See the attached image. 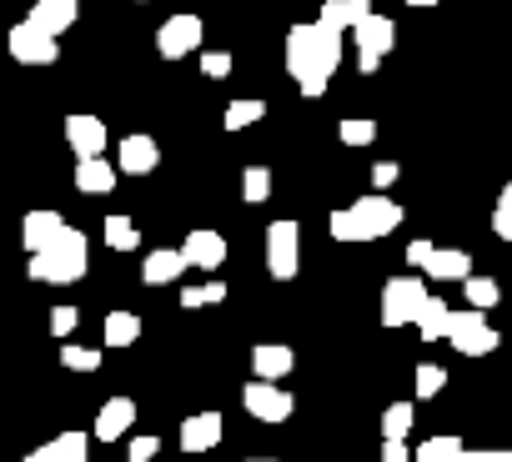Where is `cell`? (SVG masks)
I'll return each instance as SVG.
<instances>
[{
    "label": "cell",
    "instance_id": "6da1fadb",
    "mask_svg": "<svg viewBox=\"0 0 512 462\" xmlns=\"http://www.w3.org/2000/svg\"><path fill=\"white\" fill-rule=\"evenodd\" d=\"M337 66H342V31H327L322 21L287 31V71H292V81L307 101H317L332 86Z\"/></svg>",
    "mask_w": 512,
    "mask_h": 462
},
{
    "label": "cell",
    "instance_id": "7a4b0ae2",
    "mask_svg": "<svg viewBox=\"0 0 512 462\" xmlns=\"http://www.w3.org/2000/svg\"><path fill=\"white\" fill-rule=\"evenodd\" d=\"M397 226H402V206L387 191H367L352 206H337L327 216L332 242H342V247H352V242H382V237H392Z\"/></svg>",
    "mask_w": 512,
    "mask_h": 462
},
{
    "label": "cell",
    "instance_id": "3957f363",
    "mask_svg": "<svg viewBox=\"0 0 512 462\" xmlns=\"http://www.w3.org/2000/svg\"><path fill=\"white\" fill-rule=\"evenodd\" d=\"M86 267H91V242H86V231H76V226L66 231L61 242H51L46 252L31 257V277H36V282H51V287L81 282Z\"/></svg>",
    "mask_w": 512,
    "mask_h": 462
},
{
    "label": "cell",
    "instance_id": "277c9868",
    "mask_svg": "<svg viewBox=\"0 0 512 462\" xmlns=\"http://www.w3.org/2000/svg\"><path fill=\"white\" fill-rule=\"evenodd\" d=\"M427 302H432V292H427L422 277H392L382 287V312L377 317H382V327H417Z\"/></svg>",
    "mask_w": 512,
    "mask_h": 462
},
{
    "label": "cell",
    "instance_id": "5b68a950",
    "mask_svg": "<svg viewBox=\"0 0 512 462\" xmlns=\"http://www.w3.org/2000/svg\"><path fill=\"white\" fill-rule=\"evenodd\" d=\"M267 272L277 282H292L302 272V226L297 221H272L267 226Z\"/></svg>",
    "mask_w": 512,
    "mask_h": 462
},
{
    "label": "cell",
    "instance_id": "8992f818",
    "mask_svg": "<svg viewBox=\"0 0 512 462\" xmlns=\"http://www.w3.org/2000/svg\"><path fill=\"white\" fill-rule=\"evenodd\" d=\"M11 56L21 61V66H56L61 61V36H51L41 21H21V26H11Z\"/></svg>",
    "mask_w": 512,
    "mask_h": 462
},
{
    "label": "cell",
    "instance_id": "52a82bcc",
    "mask_svg": "<svg viewBox=\"0 0 512 462\" xmlns=\"http://www.w3.org/2000/svg\"><path fill=\"white\" fill-rule=\"evenodd\" d=\"M447 342H452L462 357H487V352H497V327L487 322V312H477V307H457Z\"/></svg>",
    "mask_w": 512,
    "mask_h": 462
},
{
    "label": "cell",
    "instance_id": "ba28073f",
    "mask_svg": "<svg viewBox=\"0 0 512 462\" xmlns=\"http://www.w3.org/2000/svg\"><path fill=\"white\" fill-rule=\"evenodd\" d=\"M352 46H357V71L372 76V71L382 66V56L397 46V26H392L387 16H367V21L352 31Z\"/></svg>",
    "mask_w": 512,
    "mask_h": 462
},
{
    "label": "cell",
    "instance_id": "9c48e42d",
    "mask_svg": "<svg viewBox=\"0 0 512 462\" xmlns=\"http://www.w3.org/2000/svg\"><path fill=\"white\" fill-rule=\"evenodd\" d=\"M241 407L256 422H287L297 412V402H292V392L282 382H251V387H241Z\"/></svg>",
    "mask_w": 512,
    "mask_h": 462
},
{
    "label": "cell",
    "instance_id": "30bf717a",
    "mask_svg": "<svg viewBox=\"0 0 512 462\" xmlns=\"http://www.w3.org/2000/svg\"><path fill=\"white\" fill-rule=\"evenodd\" d=\"M201 16H171V21H161V31H156V51L166 56V61H181V56H191V51H201Z\"/></svg>",
    "mask_w": 512,
    "mask_h": 462
},
{
    "label": "cell",
    "instance_id": "8fae6325",
    "mask_svg": "<svg viewBox=\"0 0 512 462\" xmlns=\"http://www.w3.org/2000/svg\"><path fill=\"white\" fill-rule=\"evenodd\" d=\"M66 141H71V151H76V161H91V156H106V121L101 116H66Z\"/></svg>",
    "mask_w": 512,
    "mask_h": 462
},
{
    "label": "cell",
    "instance_id": "7c38bea8",
    "mask_svg": "<svg viewBox=\"0 0 512 462\" xmlns=\"http://www.w3.org/2000/svg\"><path fill=\"white\" fill-rule=\"evenodd\" d=\"M221 432H226V417H221V412H191V417L181 422L176 442H181V452H211V447L221 442Z\"/></svg>",
    "mask_w": 512,
    "mask_h": 462
},
{
    "label": "cell",
    "instance_id": "4fadbf2b",
    "mask_svg": "<svg viewBox=\"0 0 512 462\" xmlns=\"http://www.w3.org/2000/svg\"><path fill=\"white\" fill-rule=\"evenodd\" d=\"M292 367H297V352L282 347V342H256V347H251V372H256V382H287Z\"/></svg>",
    "mask_w": 512,
    "mask_h": 462
},
{
    "label": "cell",
    "instance_id": "5bb4252c",
    "mask_svg": "<svg viewBox=\"0 0 512 462\" xmlns=\"http://www.w3.org/2000/svg\"><path fill=\"white\" fill-rule=\"evenodd\" d=\"M181 252H186V262L196 272H216L226 262V237H221V231H211V226H196L191 237L181 242Z\"/></svg>",
    "mask_w": 512,
    "mask_h": 462
},
{
    "label": "cell",
    "instance_id": "9a60e30c",
    "mask_svg": "<svg viewBox=\"0 0 512 462\" xmlns=\"http://www.w3.org/2000/svg\"><path fill=\"white\" fill-rule=\"evenodd\" d=\"M116 166H121L126 176H146V171H156V166H161V146H156L146 131L121 136V146H116Z\"/></svg>",
    "mask_w": 512,
    "mask_h": 462
},
{
    "label": "cell",
    "instance_id": "2e32d148",
    "mask_svg": "<svg viewBox=\"0 0 512 462\" xmlns=\"http://www.w3.org/2000/svg\"><path fill=\"white\" fill-rule=\"evenodd\" d=\"M66 231H71V226H66L61 211H31V216L21 221V242H26V252L36 257V252H46L51 242H61Z\"/></svg>",
    "mask_w": 512,
    "mask_h": 462
},
{
    "label": "cell",
    "instance_id": "e0dca14e",
    "mask_svg": "<svg viewBox=\"0 0 512 462\" xmlns=\"http://www.w3.org/2000/svg\"><path fill=\"white\" fill-rule=\"evenodd\" d=\"M131 427H136V402H131V397H111V402L96 412V437H101V442H121Z\"/></svg>",
    "mask_w": 512,
    "mask_h": 462
},
{
    "label": "cell",
    "instance_id": "ac0fdd59",
    "mask_svg": "<svg viewBox=\"0 0 512 462\" xmlns=\"http://www.w3.org/2000/svg\"><path fill=\"white\" fill-rule=\"evenodd\" d=\"M86 447H91L86 432H61V437L41 442L36 452H26V462H86Z\"/></svg>",
    "mask_w": 512,
    "mask_h": 462
},
{
    "label": "cell",
    "instance_id": "d6986e66",
    "mask_svg": "<svg viewBox=\"0 0 512 462\" xmlns=\"http://www.w3.org/2000/svg\"><path fill=\"white\" fill-rule=\"evenodd\" d=\"M116 176H121V166L106 161V156L76 161V191H86V196H106V191L116 186Z\"/></svg>",
    "mask_w": 512,
    "mask_h": 462
},
{
    "label": "cell",
    "instance_id": "ffe728a7",
    "mask_svg": "<svg viewBox=\"0 0 512 462\" xmlns=\"http://www.w3.org/2000/svg\"><path fill=\"white\" fill-rule=\"evenodd\" d=\"M186 267H191V262H186V252H181V247H176V252H166V247H161V252H151V257H146L141 282H146V287H171V282H181V272H186Z\"/></svg>",
    "mask_w": 512,
    "mask_h": 462
},
{
    "label": "cell",
    "instance_id": "44dd1931",
    "mask_svg": "<svg viewBox=\"0 0 512 462\" xmlns=\"http://www.w3.org/2000/svg\"><path fill=\"white\" fill-rule=\"evenodd\" d=\"M367 16H377V11H372V0H327L317 21H322L327 31H357Z\"/></svg>",
    "mask_w": 512,
    "mask_h": 462
},
{
    "label": "cell",
    "instance_id": "7402d4cb",
    "mask_svg": "<svg viewBox=\"0 0 512 462\" xmlns=\"http://www.w3.org/2000/svg\"><path fill=\"white\" fill-rule=\"evenodd\" d=\"M422 272H427L432 282H467V277H472V257H467L462 247H437Z\"/></svg>",
    "mask_w": 512,
    "mask_h": 462
},
{
    "label": "cell",
    "instance_id": "603a6c76",
    "mask_svg": "<svg viewBox=\"0 0 512 462\" xmlns=\"http://www.w3.org/2000/svg\"><path fill=\"white\" fill-rule=\"evenodd\" d=\"M141 342V317L116 307L106 322H101V347H136Z\"/></svg>",
    "mask_w": 512,
    "mask_h": 462
},
{
    "label": "cell",
    "instance_id": "cb8c5ba5",
    "mask_svg": "<svg viewBox=\"0 0 512 462\" xmlns=\"http://www.w3.org/2000/svg\"><path fill=\"white\" fill-rule=\"evenodd\" d=\"M76 11H81V0H36L31 21H41L51 36H61V31H71V26H76Z\"/></svg>",
    "mask_w": 512,
    "mask_h": 462
},
{
    "label": "cell",
    "instance_id": "d4e9b609",
    "mask_svg": "<svg viewBox=\"0 0 512 462\" xmlns=\"http://www.w3.org/2000/svg\"><path fill=\"white\" fill-rule=\"evenodd\" d=\"M452 317H457V312H452L442 297H432V302L422 307V317H417V337H422V342H442V337L452 332Z\"/></svg>",
    "mask_w": 512,
    "mask_h": 462
},
{
    "label": "cell",
    "instance_id": "484cf974",
    "mask_svg": "<svg viewBox=\"0 0 512 462\" xmlns=\"http://www.w3.org/2000/svg\"><path fill=\"white\" fill-rule=\"evenodd\" d=\"M267 116V101H256V96H246V101H231L226 106V116H221V126L226 131H246V126H256Z\"/></svg>",
    "mask_w": 512,
    "mask_h": 462
},
{
    "label": "cell",
    "instance_id": "4316f807",
    "mask_svg": "<svg viewBox=\"0 0 512 462\" xmlns=\"http://www.w3.org/2000/svg\"><path fill=\"white\" fill-rule=\"evenodd\" d=\"M106 247L111 252H136L141 247V231L131 216H106Z\"/></svg>",
    "mask_w": 512,
    "mask_h": 462
},
{
    "label": "cell",
    "instance_id": "83f0119b",
    "mask_svg": "<svg viewBox=\"0 0 512 462\" xmlns=\"http://www.w3.org/2000/svg\"><path fill=\"white\" fill-rule=\"evenodd\" d=\"M101 362H106V352H101V347L61 342V367H71V372H101Z\"/></svg>",
    "mask_w": 512,
    "mask_h": 462
},
{
    "label": "cell",
    "instance_id": "f1b7e54d",
    "mask_svg": "<svg viewBox=\"0 0 512 462\" xmlns=\"http://www.w3.org/2000/svg\"><path fill=\"white\" fill-rule=\"evenodd\" d=\"M412 402H392L387 412H382V437L387 442H407V432H412Z\"/></svg>",
    "mask_w": 512,
    "mask_h": 462
},
{
    "label": "cell",
    "instance_id": "f546056e",
    "mask_svg": "<svg viewBox=\"0 0 512 462\" xmlns=\"http://www.w3.org/2000/svg\"><path fill=\"white\" fill-rule=\"evenodd\" d=\"M462 452H467V447H462V437H452V432H447V437H427V442L417 447V462H457Z\"/></svg>",
    "mask_w": 512,
    "mask_h": 462
},
{
    "label": "cell",
    "instance_id": "4dcf8cb0",
    "mask_svg": "<svg viewBox=\"0 0 512 462\" xmlns=\"http://www.w3.org/2000/svg\"><path fill=\"white\" fill-rule=\"evenodd\" d=\"M241 196H246L251 206H262V201L272 196V171H267V166H246V171H241Z\"/></svg>",
    "mask_w": 512,
    "mask_h": 462
},
{
    "label": "cell",
    "instance_id": "1f68e13d",
    "mask_svg": "<svg viewBox=\"0 0 512 462\" xmlns=\"http://www.w3.org/2000/svg\"><path fill=\"white\" fill-rule=\"evenodd\" d=\"M462 287H467V307H477V312H487V307L502 302V287H497L492 277H467Z\"/></svg>",
    "mask_w": 512,
    "mask_h": 462
},
{
    "label": "cell",
    "instance_id": "d6a6232c",
    "mask_svg": "<svg viewBox=\"0 0 512 462\" xmlns=\"http://www.w3.org/2000/svg\"><path fill=\"white\" fill-rule=\"evenodd\" d=\"M216 302H226V282H201V287H186L181 292V307L186 312H201V307H216Z\"/></svg>",
    "mask_w": 512,
    "mask_h": 462
},
{
    "label": "cell",
    "instance_id": "836d02e7",
    "mask_svg": "<svg viewBox=\"0 0 512 462\" xmlns=\"http://www.w3.org/2000/svg\"><path fill=\"white\" fill-rule=\"evenodd\" d=\"M337 136H342V146H372V141H377V121H367V116L357 121V116H352V121L337 126Z\"/></svg>",
    "mask_w": 512,
    "mask_h": 462
},
{
    "label": "cell",
    "instance_id": "e575fe53",
    "mask_svg": "<svg viewBox=\"0 0 512 462\" xmlns=\"http://www.w3.org/2000/svg\"><path fill=\"white\" fill-rule=\"evenodd\" d=\"M492 231L502 242H512V181L502 186V196H497V206H492Z\"/></svg>",
    "mask_w": 512,
    "mask_h": 462
},
{
    "label": "cell",
    "instance_id": "d590c367",
    "mask_svg": "<svg viewBox=\"0 0 512 462\" xmlns=\"http://www.w3.org/2000/svg\"><path fill=\"white\" fill-rule=\"evenodd\" d=\"M412 382H417V397H437V392H442V387H447V372H442V367H437V362H422V367H417V377H412Z\"/></svg>",
    "mask_w": 512,
    "mask_h": 462
},
{
    "label": "cell",
    "instance_id": "8d00e7d4",
    "mask_svg": "<svg viewBox=\"0 0 512 462\" xmlns=\"http://www.w3.org/2000/svg\"><path fill=\"white\" fill-rule=\"evenodd\" d=\"M76 322H81V312L61 302V307L51 312V337H56V342H71V332H76Z\"/></svg>",
    "mask_w": 512,
    "mask_h": 462
},
{
    "label": "cell",
    "instance_id": "74e56055",
    "mask_svg": "<svg viewBox=\"0 0 512 462\" xmlns=\"http://www.w3.org/2000/svg\"><path fill=\"white\" fill-rule=\"evenodd\" d=\"M201 71H206L211 81H226V76H231V56H226V51H201Z\"/></svg>",
    "mask_w": 512,
    "mask_h": 462
},
{
    "label": "cell",
    "instance_id": "f35d334b",
    "mask_svg": "<svg viewBox=\"0 0 512 462\" xmlns=\"http://www.w3.org/2000/svg\"><path fill=\"white\" fill-rule=\"evenodd\" d=\"M156 452H161V442H156V437H131L126 462H156Z\"/></svg>",
    "mask_w": 512,
    "mask_h": 462
},
{
    "label": "cell",
    "instance_id": "ab89813d",
    "mask_svg": "<svg viewBox=\"0 0 512 462\" xmlns=\"http://www.w3.org/2000/svg\"><path fill=\"white\" fill-rule=\"evenodd\" d=\"M397 176H402V171H397V161H377V166H372V186H377V191H387Z\"/></svg>",
    "mask_w": 512,
    "mask_h": 462
},
{
    "label": "cell",
    "instance_id": "60d3db41",
    "mask_svg": "<svg viewBox=\"0 0 512 462\" xmlns=\"http://www.w3.org/2000/svg\"><path fill=\"white\" fill-rule=\"evenodd\" d=\"M382 462H417V452H407V442H387L382 437Z\"/></svg>",
    "mask_w": 512,
    "mask_h": 462
},
{
    "label": "cell",
    "instance_id": "b9f144b4",
    "mask_svg": "<svg viewBox=\"0 0 512 462\" xmlns=\"http://www.w3.org/2000/svg\"><path fill=\"white\" fill-rule=\"evenodd\" d=\"M432 252H437L432 242H412V247H407V267H427V262H432Z\"/></svg>",
    "mask_w": 512,
    "mask_h": 462
},
{
    "label": "cell",
    "instance_id": "7bdbcfd3",
    "mask_svg": "<svg viewBox=\"0 0 512 462\" xmlns=\"http://www.w3.org/2000/svg\"><path fill=\"white\" fill-rule=\"evenodd\" d=\"M482 462H512V452H502V447H487V452H482Z\"/></svg>",
    "mask_w": 512,
    "mask_h": 462
},
{
    "label": "cell",
    "instance_id": "ee69618b",
    "mask_svg": "<svg viewBox=\"0 0 512 462\" xmlns=\"http://www.w3.org/2000/svg\"><path fill=\"white\" fill-rule=\"evenodd\" d=\"M407 6H417V11H427V6H442V0H407Z\"/></svg>",
    "mask_w": 512,
    "mask_h": 462
},
{
    "label": "cell",
    "instance_id": "f6af8a7d",
    "mask_svg": "<svg viewBox=\"0 0 512 462\" xmlns=\"http://www.w3.org/2000/svg\"><path fill=\"white\" fill-rule=\"evenodd\" d=\"M457 462H482V452H462V457H457Z\"/></svg>",
    "mask_w": 512,
    "mask_h": 462
},
{
    "label": "cell",
    "instance_id": "bcb514c9",
    "mask_svg": "<svg viewBox=\"0 0 512 462\" xmlns=\"http://www.w3.org/2000/svg\"><path fill=\"white\" fill-rule=\"evenodd\" d=\"M251 462H272V457H251Z\"/></svg>",
    "mask_w": 512,
    "mask_h": 462
}]
</instances>
